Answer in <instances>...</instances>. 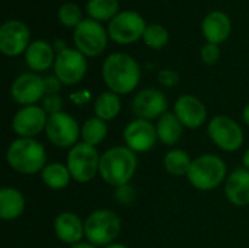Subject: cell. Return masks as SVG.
<instances>
[{"instance_id":"cell-1","label":"cell","mask_w":249,"mask_h":248,"mask_svg":"<svg viewBox=\"0 0 249 248\" xmlns=\"http://www.w3.org/2000/svg\"><path fill=\"white\" fill-rule=\"evenodd\" d=\"M142 72L139 63L125 53L109 54L102 64V79L108 91L117 95L134 92L140 83Z\"/></svg>"},{"instance_id":"cell-2","label":"cell","mask_w":249,"mask_h":248,"mask_svg":"<svg viewBox=\"0 0 249 248\" xmlns=\"http://www.w3.org/2000/svg\"><path fill=\"white\" fill-rule=\"evenodd\" d=\"M137 153H134L125 145L112 146L101 155L99 177L104 183L115 189L124 184H130L137 172Z\"/></svg>"},{"instance_id":"cell-3","label":"cell","mask_w":249,"mask_h":248,"mask_svg":"<svg viewBox=\"0 0 249 248\" xmlns=\"http://www.w3.org/2000/svg\"><path fill=\"white\" fill-rule=\"evenodd\" d=\"M45 146L36 139L16 137L10 142L6 151L7 165L18 174L35 175L41 174L47 162Z\"/></svg>"},{"instance_id":"cell-4","label":"cell","mask_w":249,"mask_h":248,"mask_svg":"<svg viewBox=\"0 0 249 248\" xmlns=\"http://www.w3.org/2000/svg\"><path fill=\"white\" fill-rule=\"evenodd\" d=\"M228 175V165L222 156L203 153L193 159L187 180L198 191H213L225 184Z\"/></svg>"},{"instance_id":"cell-5","label":"cell","mask_w":249,"mask_h":248,"mask_svg":"<svg viewBox=\"0 0 249 248\" xmlns=\"http://www.w3.org/2000/svg\"><path fill=\"white\" fill-rule=\"evenodd\" d=\"M121 232V219L111 209H96L85 219V240L95 247L117 243Z\"/></svg>"},{"instance_id":"cell-6","label":"cell","mask_w":249,"mask_h":248,"mask_svg":"<svg viewBox=\"0 0 249 248\" xmlns=\"http://www.w3.org/2000/svg\"><path fill=\"white\" fill-rule=\"evenodd\" d=\"M101 153L95 146L85 142H79L71 149H69L66 156V165L70 171L73 181L79 184L90 183L96 175H99Z\"/></svg>"},{"instance_id":"cell-7","label":"cell","mask_w":249,"mask_h":248,"mask_svg":"<svg viewBox=\"0 0 249 248\" xmlns=\"http://www.w3.org/2000/svg\"><path fill=\"white\" fill-rule=\"evenodd\" d=\"M207 136L213 145L223 152H236L244 146L245 132L242 126L229 115H214L207 124Z\"/></svg>"},{"instance_id":"cell-8","label":"cell","mask_w":249,"mask_h":248,"mask_svg":"<svg viewBox=\"0 0 249 248\" xmlns=\"http://www.w3.org/2000/svg\"><path fill=\"white\" fill-rule=\"evenodd\" d=\"M80 130L82 126L77 123V120L71 114L61 111L48 117L44 133L53 146L60 149H71L79 143Z\"/></svg>"},{"instance_id":"cell-9","label":"cell","mask_w":249,"mask_h":248,"mask_svg":"<svg viewBox=\"0 0 249 248\" xmlns=\"http://www.w3.org/2000/svg\"><path fill=\"white\" fill-rule=\"evenodd\" d=\"M108 31L93 19H83L73 32L76 48L86 57H98L108 44Z\"/></svg>"},{"instance_id":"cell-10","label":"cell","mask_w":249,"mask_h":248,"mask_svg":"<svg viewBox=\"0 0 249 248\" xmlns=\"http://www.w3.org/2000/svg\"><path fill=\"white\" fill-rule=\"evenodd\" d=\"M144 18L134 10H123L109 20L108 35L118 44H131L143 38L146 29Z\"/></svg>"},{"instance_id":"cell-11","label":"cell","mask_w":249,"mask_h":248,"mask_svg":"<svg viewBox=\"0 0 249 248\" xmlns=\"http://www.w3.org/2000/svg\"><path fill=\"white\" fill-rule=\"evenodd\" d=\"M88 72L86 56L77 48H66L55 56L54 75L66 86H74L83 80Z\"/></svg>"},{"instance_id":"cell-12","label":"cell","mask_w":249,"mask_h":248,"mask_svg":"<svg viewBox=\"0 0 249 248\" xmlns=\"http://www.w3.org/2000/svg\"><path fill=\"white\" fill-rule=\"evenodd\" d=\"M123 140L124 145L134 153H146L152 151L159 142L156 126L153 121L134 118L125 124L123 130Z\"/></svg>"},{"instance_id":"cell-13","label":"cell","mask_w":249,"mask_h":248,"mask_svg":"<svg viewBox=\"0 0 249 248\" xmlns=\"http://www.w3.org/2000/svg\"><path fill=\"white\" fill-rule=\"evenodd\" d=\"M48 117L41 105L20 107L12 118V130L18 137L35 139L45 132Z\"/></svg>"},{"instance_id":"cell-14","label":"cell","mask_w":249,"mask_h":248,"mask_svg":"<svg viewBox=\"0 0 249 248\" xmlns=\"http://www.w3.org/2000/svg\"><path fill=\"white\" fill-rule=\"evenodd\" d=\"M131 111L136 118L158 120L168 113V99L158 88H144L139 91L131 101Z\"/></svg>"},{"instance_id":"cell-15","label":"cell","mask_w":249,"mask_h":248,"mask_svg":"<svg viewBox=\"0 0 249 248\" xmlns=\"http://www.w3.org/2000/svg\"><path fill=\"white\" fill-rule=\"evenodd\" d=\"M10 96L20 107L36 105L45 96L44 77L34 72L19 75L10 86Z\"/></svg>"},{"instance_id":"cell-16","label":"cell","mask_w":249,"mask_h":248,"mask_svg":"<svg viewBox=\"0 0 249 248\" xmlns=\"http://www.w3.org/2000/svg\"><path fill=\"white\" fill-rule=\"evenodd\" d=\"M29 28L22 20H7L0 26V51L7 57H18L29 47Z\"/></svg>"},{"instance_id":"cell-17","label":"cell","mask_w":249,"mask_h":248,"mask_svg":"<svg viewBox=\"0 0 249 248\" xmlns=\"http://www.w3.org/2000/svg\"><path fill=\"white\" fill-rule=\"evenodd\" d=\"M174 114L188 130L200 129L209 118L207 107L204 102L191 94H185L177 98L174 104Z\"/></svg>"},{"instance_id":"cell-18","label":"cell","mask_w":249,"mask_h":248,"mask_svg":"<svg viewBox=\"0 0 249 248\" xmlns=\"http://www.w3.org/2000/svg\"><path fill=\"white\" fill-rule=\"evenodd\" d=\"M53 229L57 240L69 247L85 240V219L74 212L64 210L58 213L54 219Z\"/></svg>"},{"instance_id":"cell-19","label":"cell","mask_w":249,"mask_h":248,"mask_svg":"<svg viewBox=\"0 0 249 248\" xmlns=\"http://www.w3.org/2000/svg\"><path fill=\"white\" fill-rule=\"evenodd\" d=\"M225 196L228 202L236 208L249 206V171L244 167L229 172L225 184Z\"/></svg>"},{"instance_id":"cell-20","label":"cell","mask_w":249,"mask_h":248,"mask_svg":"<svg viewBox=\"0 0 249 248\" xmlns=\"http://www.w3.org/2000/svg\"><path fill=\"white\" fill-rule=\"evenodd\" d=\"M201 29L207 42L219 45L229 38L232 31V22L225 12L213 10L203 19Z\"/></svg>"},{"instance_id":"cell-21","label":"cell","mask_w":249,"mask_h":248,"mask_svg":"<svg viewBox=\"0 0 249 248\" xmlns=\"http://www.w3.org/2000/svg\"><path fill=\"white\" fill-rule=\"evenodd\" d=\"M55 51L51 44L44 39H36L29 44L25 51V61L34 73H41L54 66Z\"/></svg>"},{"instance_id":"cell-22","label":"cell","mask_w":249,"mask_h":248,"mask_svg":"<svg viewBox=\"0 0 249 248\" xmlns=\"http://www.w3.org/2000/svg\"><path fill=\"white\" fill-rule=\"evenodd\" d=\"M25 208L26 200L19 189L6 186L0 190V218L3 221H16L23 215Z\"/></svg>"},{"instance_id":"cell-23","label":"cell","mask_w":249,"mask_h":248,"mask_svg":"<svg viewBox=\"0 0 249 248\" xmlns=\"http://www.w3.org/2000/svg\"><path fill=\"white\" fill-rule=\"evenodd\" d=\"M156 133H158V140L165 145V146H172L175 148L177 143L182 139L185 127L182 123L178 120V117L172 113H165L160 118L156 120Z\"/></svg>"},{"instance_id":"cell-24","label":"cell","mask_w":249,"mask_h":248,"mask_svg":"<svg viewBox=\"0 0 249 248\" xmlns=\"http://www.w3.org/2000/svg\"><path fill=\"white\" fill-rule=\"evenodd\" d=\"M121 113V98L120 95L111 92V91H104L101 92L95 101H93V114L95 117L109 123L115 120Z\"/></svg>"},{"instance_id":"cell-25","label":"cell","mask_w":249,"mask_h":248,"mask_svg":"<svg viewBox=\"0 0 249 248\" xmlns=\"http://www.w3.org/2000/svg\"><path fill=\"white\" fill-rule=\"evenodd\" d=\"M41 181L50 190H64L73 180L66 162H48L41 171Z\"/></svg>"},{"instance_id":"cell-26","label":"cell","mask_w":249,"mask_h":248,"mask_svg":"<svg viewBox=\"0 0 249 248\" xmlns=\"http://www.w3.org/2000/svg\"><path fill=\"white\" fill-rule=\"evenodd\" d=\"M191 164H193V158L187 151L181 148L169 149L162 159V165L165 171L172 177H187Z\"/></svg>"},{"instance_id":"cell-27","label":"cell","mask_w":249,"mask_h":248,"mask_svg":"<svg viewBox=\"0 0 249 248\" xmlns=\"http://www.w3.org/2000/svg\"><path fill=\"white\" fill-rule=\"evenodd\" d=\"M108 136V123L98 118L90 117L83 121L82 130H80V139L82 142L90 145V146H99Z\"/></svg>"},{"instance_id":"cell-28","label":"cell","mask_w":249,"mask_h":248,"mask_svg":"<svg viewBox=\"0 0 249 248\" xmlns=\"http://www.w3.org/2000/svg\"><path fill=\"white\" fill-rule=\"evenodd\" d=\"M118 0H88L86 12L93 20H111L120 12Z\"/></svg>"},{"instance_id":"cell-29","label":"cell","mask_w":249,"mask_h":248,"mask_svg":"<svg viewBox=\"0 0 249 248\" xmlns=\"http://www.w3.org/2000/svg\"><path fill=\"white\" fill-rule=\"evenodd\" d=\"M143 41L147 47L153 50L163 48L169 41V32L168 29L160 23H152L147 25L143 34Z\"/></svg>"},{"instance_id":"cell-30","label":"cell","mask_w":249,"mask_h":248,"mask_svg":"<svg viewBox=\"0 0 249 248\" xmlns=\"http://www.w3.org/2000/svg\"><path fill=\"white\" fill-rule=\"evenodd\" d=\"M58 20L67 28H76L82 20V9L76 3H64L58 9Z\"/></svg>"},{"instance_id":"cell-31","label":"cell","mask_w":249,"mask_h":248,"mask_svg":"<svg viewBox=\"0 0 249 248\" xmlns=\"http://www.w3.org/2000/svg\"><path fill=\"white\" fill-rule=\"evenodd\" d=\"M112 196H114V200L118 205H121V206H130V205L134 203L137 193H136L134 186H131V183H130V184H124V186L115 187Z\"/></svg>"},{"instance_id":"cell-32","label":"cell","mask_w":249,"mask_h":248,"mask_svg":"<svg viewBox=\"0 0 249 248\" xmlns=\"http://www.w3.org/2000/svg\"><path fill=\"white\" fill-rule=\"evenodd\" d=\"M41 107L48 115H54L63 111V98L58 94L45 95L41 101Z\"/></svg>"},{"instance_id":"cell-33","label":"cell","mask_w":249,"mask_h":248,"mask_svg":"<svg viewBox=\"0 0 249 248\" xmlns=\"http://www.w3.org/2000/svg\"><path fill=\"white\" fill-rule=\"evenodd\" d=\"M200 56H201L203 63H206L209 66H213L220 58V47L217 44H213V42H206L201 47Z\"/></svg>"},{"instance_id":"cell-34","label":"cell","mask_w":249,"mask_h":248,"mask_svg":"<svg viewBox=\"0 0 249 248\" xmlns=\"http://www.w3.org/2000/svg\"><path fill=\"white\" fill-rule=\"evenodd\" d=\"M158 82L165 88H174L179 83V75L171 69H162L158 73Z\"/></svg>"},{"instance_id":"cell-35","label":"cell","mask_w":249,"mask_h":248,"mask_svg":"<svg viewBox=\"0 0 249 248\" xmlns=\"http://www.w3.org/2000/svg\"><path fill=\"white\" fill-rule=\"evenodd\" d=\"M44 85H45V95H51V94H58L63 83L60 82V79L55 75H50L44 77Z\"/></svg>"},{"instance_id":"cell-36","label":"cell","mask_w":249,"mask_h":248,"mask_svg":"<svg viewBox=\"0 0 249 248\" xmlns=\"http://www.w3.org/2000/svg\"><path fill=\"white\" fill-rule=\"evenodd\" d=\"M69 248H98V247H95V246H93V244H90L89 241L83 240V241H80V243H77V244L70 246Z\"/></svg>"},{"instance_id":"cell-37","label":"cell","mask_w":249,"mask_h":248,"mask_svg":"<svg viewBox=\"0 0 249 248\" xmlns=\"http://www.w3.org/2000/svg\"><path fill=\"white\" fill-rule=\"evenodd\" d=\"M53 47H54V51H57V53H60V51H63V50L67 48V47L64 45V41H63V39H55Z\"/></svg>"},{"instance_id":"cell-38","label":"cell","mask_w":249,"mask_h":248,"mask_svg":"<svg viewBox=\"0 0 249 248\" xmlns=\"http://www.w3.org/2000/svg\"><path fill=\"white\" fill-rule=\"evenodd\" d=\"M242 120H244V123L249 127V102L244 107V110H242Z\"/></svg>"},{"instance_id":"cell-39","label":"cell","mask_w":249,"mask_h":248,"mask_svg":"<svg viewBox=\"0 0 249 248\" xmlns=\"http://www.w3.org/2000/svg\"><path fill=\"white\" fill-rule=\"evenodd\" d=\"M242 167L249 171V148L245 151V153L242 155Z\"/></svg>"},{"instance_id":"cell-40","label":"cell","mask_w":249,"mask_h":248,"mask_svg":"<svg viewBox=\"0 0 249 248\" xmlns=\"http://www.w3.org/2000/svg\"><path fill=\"white\" fill-rule=\"evenodd\" d=\"M104 248H128L125 244H121V243H114V244H109Z\"/></svg>"}]
</instances>
